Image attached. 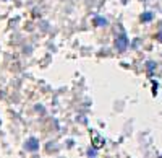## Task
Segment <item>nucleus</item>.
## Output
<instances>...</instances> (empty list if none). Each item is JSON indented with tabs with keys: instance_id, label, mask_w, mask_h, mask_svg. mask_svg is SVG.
<instances>
[{
	"instance_id": "f257e3e1",
	"label": "nucleus",
	"mask_w": 162,
	"mask_h": 158,
	"mask_svg": "<svg viewBox=\"0 0 162 158\" xmlns=\"http://www.w3.org/2000/svg\"><path fill=\"white\" fill-rule=\"evenodd\" d=\"M115 46H117V49H118V51H125L126 47H128V37H126L125 34H120V36H117Z\"/></svg>"
},
{
	"instance_id": "f03ea898",
	"label": "nucleus",
	"mask_w": 162,
	"mask_h": 158,
	"mask_svg": "<svg viewBox=\"0 0 162 158\" xmlns=\"http://www.w3.org/2000/svg\"><path fill=\"white\" fill-rule=\"evenodd\" d=\"M37 148H39V143H37L36 139H29L26 142V150H29V152H36Z\"/></svg>"
},
{
	"instance_id": "7ed1b4c3",
	"label": "nucleus",
	"mask_w": 162,
	"mask_h": 158,
	"mask_svg": "<svg viewBox=\"0 0 162 158\" xmlns=\"http://www.w3.org/2000/svg\"><path fill=\"white\" fill-rule=\"evenodd\" d=\"M94 23H96L97 26H105V25H107V20H105V18H101V16H96V18H94Z\"/></svg>"
},
{
	"instance_id": "39448f33",
	"label": "nucleus",
	"mask_w": 162,
	"mask_h": 158,
	"mask_svg": "<svg viewBox=\"0 0 162 158\" xmlns=\"http://www.w3.org/2000/svg\"><path fill=\"white\" fill-rule=\"evenodd\" d=\"M157 39H159V41H161V43H162V29H161V31H159V33H157Z\"/></svg>"
},
{
	"instance_id": "20e7f679",
	"label": "nucleus",
	"mask_w": 162,
	"mask_h": 158,
	"mask_svg": "<svg viewBox=\"0 0 162 158\" xmlns=\"http://www.w3.org/2000/svg\"><path fill=\"white\" fill-rule=\"evenodd\" d=\"M141 20H143V21H151V20H153V13H151V12H146L143 16H141Z\"/></svg>"
}]
</instances>
